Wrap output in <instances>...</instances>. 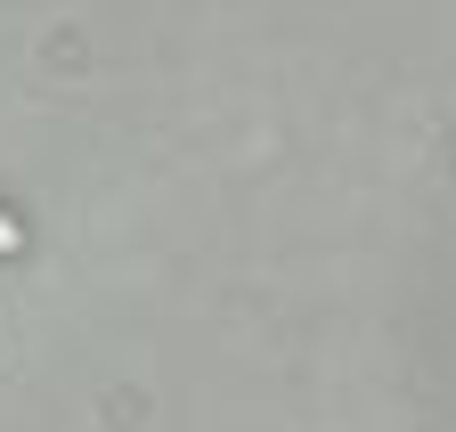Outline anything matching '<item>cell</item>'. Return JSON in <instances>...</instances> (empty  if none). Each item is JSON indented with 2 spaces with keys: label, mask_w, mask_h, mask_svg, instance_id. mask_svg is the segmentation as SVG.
<instances>
[{
  "label": "cell",
  "mask_w": 456,
  "mask_h": 432,
  "mask_svg": "<svg viewBox=\"0 0 456 432\" xmlns=\"http://www.w3.org/2000/svg\"><path fill=\"white\" fill-rule=\"evenodd\" d=\"M17 245H25V237H17V221H0V253H17Z\"/></svg>",
  "instance_id": "1"
}]
</instances>
